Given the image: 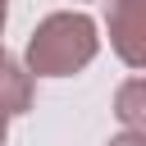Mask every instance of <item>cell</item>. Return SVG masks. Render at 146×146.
<instances>
[{
  "mask_svg": "<svg viewBox=\"0 0 146 146\" xmlns=\"http://www.w3.org/2000/svg\"><path fill=\"white\" fill-rule=\"evenodd\" d=\"M0 110H5V114L32 110V73H23V68L5 55V46H0Z\"/></svg>",
  "mask_w": 146,
  "mask_h": 146,
  "instance_id": "obj_3",
  "label": "cell"
},
{
  "mask_svg": "<svg viewBox=\"0 0 146 146\" xmlns=\"http://www.w3.org/2000/svg\"><path fill=\"white\" fill-rule=\"evenodd\" d=\"M0 5H5V0H0Z\"/></svg>",
  "mask_w": 146,
  "mask_h": 146,
  "instance_id": "obj_8",
  "label": "cell"
},
{
  "mask_svg": "<svg viewBox=\"0 0 146 146\" xmlns=\"http://www.w3.org/2000/svg\"><path fill=\"white\" fill-rule=\"evenodd\" d=\"M110 146H146V137H141V128H128L123 137H114Z\"/></svg>",
  "mask_w": 146,
  "mask_h": 146,
  "instance_id": "obj_5",
  "label": "cell"
},
{
  "mask_svg": "<svg viewBox=\"0 0 146 146\" xmlns=\"http://www.w3.org/2000/svg\"><path fill=\"white\" fill-rule=\"evenodd\" d=\"M5 128H9V114L0 110V146H5Z\"/></svg>",
  "mask_w": 146,
  "mask_h": 146,
  "instance_id": "obj_6",
  "label": "cell"
},
{
  "mask_svg": "<svg viewBox=\"0 0 146 146\" xmlns=\"http://www.w3.org/2000/svg\"><path fill=\"white\" fill-rule=\"evenodd\" d=\"M0 27H5V5H0Z\"/></svg>",
  "mask_w": 146,
  "mask_h": 146,
  "instance_id": "obj_7",
  "label": "cell"
},
{
  "mask_svg": "<svg viewBox=\"0 0 146 146\" xmlns=\"http://www.w3.org/2000/svg\"><path fill=\"white\" fill-rule=\"evenodd\" d=\"M96 59V23L87 14H50L27 41V73L68 78Z\"/></svg>",
  "mask_w": 146,
  "mask_h": 146,
  "instance_id": "obj_1",
  "label": "cell"
},
{
  "mask_svg": "<svg viewBox=\"0 0 146 146\" xmlns=\"http://www.w3.org/2000/svg\"><path fill=\"white\" fill-rule=\"evenodd\" d=\"M141 96H146V82H141V78H132V82L119 87V119H123V128H146V105H141Z\"/></svg>",
  "mask_w": 146,
  "mask_h": 146,
  "instance_id": "obj_4",
  "label": "cell"
},
{
  "mask_svg": "<svg viewBox=\"0 0 146 146\" xmlns=\"http://www.w3.org/2000/svg\"><path fill=\"white\" fill-rule=\"evenodd\" d=\"M110 46L128 68L146 64V0H110Z\"/></svg>",
  "mask_w": 146,
  "mask_h": 146,
  "instance_id": "obj_2",
  "label": "cell"
}]
</instances>
